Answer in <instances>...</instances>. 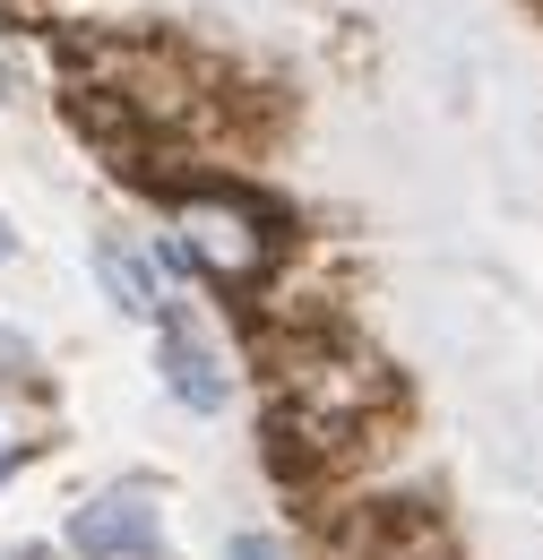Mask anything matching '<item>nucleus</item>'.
<instances>
[{
  "instance_id": "5",
  "label": "nucleus",
  "mask_w": 543,
  "mask_h": 560,
  "mask_svg": "<svg viewBox=\"0 0 543 560\" xmlns=\"http://www.w3.org/2000/svg\"><path fill=\"white\" fill-rule=\"evenodd\" d=\"M224 560H276V544H268V535H233V544H224Z\"/></svg>"
},
{
  "instance_id": "2",
  "label": "nucleus",
  "mask_w": 543,
  "mask_h": 560,
  "mask_svg": "<svg viewBox=\"0 0 543 560\" xmlns=\"http://www.w3.org/2000/svg\"><path fill=\"white\" fill-rule=\"evenodd\" d=\"M69 552L78 560H155L164 552V526H155V500L147 491H104L69 517Z\"/></svg>"
},
{
  "instance_id": "4",
  "label": "nucleus",
  "mask_w": 543,
  "mask_h": 560,
  "mask_svg": "<svg viewBox=\"0 0 543 560\" xmlns=\"http://www.w3.org/2000/svg\"><path fill=\"white\" fill-rule=\"evenodd\" d=\"M95 277L113 284V302L138 311V319H155V311H164V277H155L138 250H122V242H104V250H95Z\"/></svg>"
},
{
  "instance_id": "1",
  "label": "nucleus",
  "mask_w": 543,
  "mask_h": 560,
  "mask_svg": "<svg viewBox=\"0 0 543 560\" xmlns=\"http://www.w3.org/2000/svg\"><path fill=\"white\" fill-rule=\"evenodd\" d=\"M182 250L199 259L207 277H224V284H251L259 268H268V224L242 208V199H182Z\"/></svg>"
},
{
  "instance_id": "7",
  "label": "nucleus",
  "mask_w": 543,
  "mask_h": 560,
  "mask_svg": "<svg viewBox=\"0 0 543 560\" xmlns=\"http://www.w3.org/2000/svg\"><path fill=\"white\" fill-rule=\"evenodd\" d=\"M0 268H9V224H0Z\"/></svg>"
},
{
  "instance_id": "3",
  "label": "nucleus",
  "mask_w": 543,
  "mask_h": 560,
  "mask_svg": "<svg viewBox=\"0 0 543 560\" xmlns=\"http://www.w3.org/2000/svg\"><path fill=\"white\" fill-rule=\"evenodd\" d=\"M164 388H173L190 415H216V406H224V362L207 353V337L190 319H164Z\"/></svg>"
},
{
  "instance_id": "6",
  "label": "nucleus",
  "mask_w": 543,
  "mask_h": 560,
  "mask_svg": "<svg viewBox=\"0 0 543 560\" xmlns=\"http://www.w3.org/2000/svg\"><path fill=\"white\" fill-rule=\"evenodd\" d=\"M18 371H26V346H18L9 328H0V380H18Z\"/></svg>"
}]
</instances>
